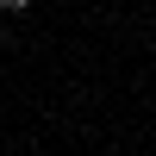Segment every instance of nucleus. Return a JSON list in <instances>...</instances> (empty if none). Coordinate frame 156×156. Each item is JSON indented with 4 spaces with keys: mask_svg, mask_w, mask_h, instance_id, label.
I'll list each match as a JSON object with an SVG mask.
<instances>
[{
    "mask_svg": "<svg viewBox=\"0 0 156 156\" xmlns=\"http://www.w3.org/2000/svg\"><path fill=\"white\" fill-rule=\"evenodd\" d=\"M25 6H31V0H0V12H25Z\"/></svg>",
    "mask_w": 156,
    "mask_h": 156,
    "instance_id": "obj_1",
    "label": "nucleus"
},
{
    "mask_svg": "<svg viewBox=\"0 0 156 156\" xmlns=\"http://www.w3.org/2000/svg\"><path fill=\"white\" fill-rule=\"evenodd\" d=\"M6 44H12V25H0V50H6Z\"/></svg>",
    "mask_w": 156,
    "mask_h": 156,
    "instance_id": "obj_2",
    "label": "nucleus"
}]
</instances>
